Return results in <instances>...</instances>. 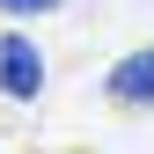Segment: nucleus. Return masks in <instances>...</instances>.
I'll use <instances>...</instances> for the list:
<instances>
[{
	"label": "nucleus",
	"instance_id": "obj_3",
	"mask_svg": "<svg viewBox=\"0 0 154 154\" xmlns=\"http://www.w3.org/2000/svg\"><path fill=\"white\" fill-rule=\"evenodd\" d=\"M59 0H0V15H51Z\"/></svg>",
	"mask_w": 154,
	"mask_h": 154
},
{
	"label": "nucleus",
	"instance_id": "obj_2",
	"mask_svg": "<svg viewBox=\"0 0 154 154\" xmlns=\"http://www.w3.org/2000/svg\"><path fill=\"white\" fill-rule=\"evenodd\" d=\"M103 88H110L118 110H154V44H147V51H125V59L110 66Z\"/></svg>",
	"mask_w": 154,
	"mask_h": 154
},
{
	"label": "nucleus",
	"instance_id": "obj_1",
	"mask_svg": "<svg viewBox=\"0 0 154 154\" xmlns=\"http://www.w3.org/2000/svg\"><path fill=\"white\" fill-rule=\"evenodd\" d=\"M0 95L8 103H37L44 95V51L22 29H0Z\"/></svg>",
	"mask_w": 154,
	"mask_h": 154
}]
</instances>
